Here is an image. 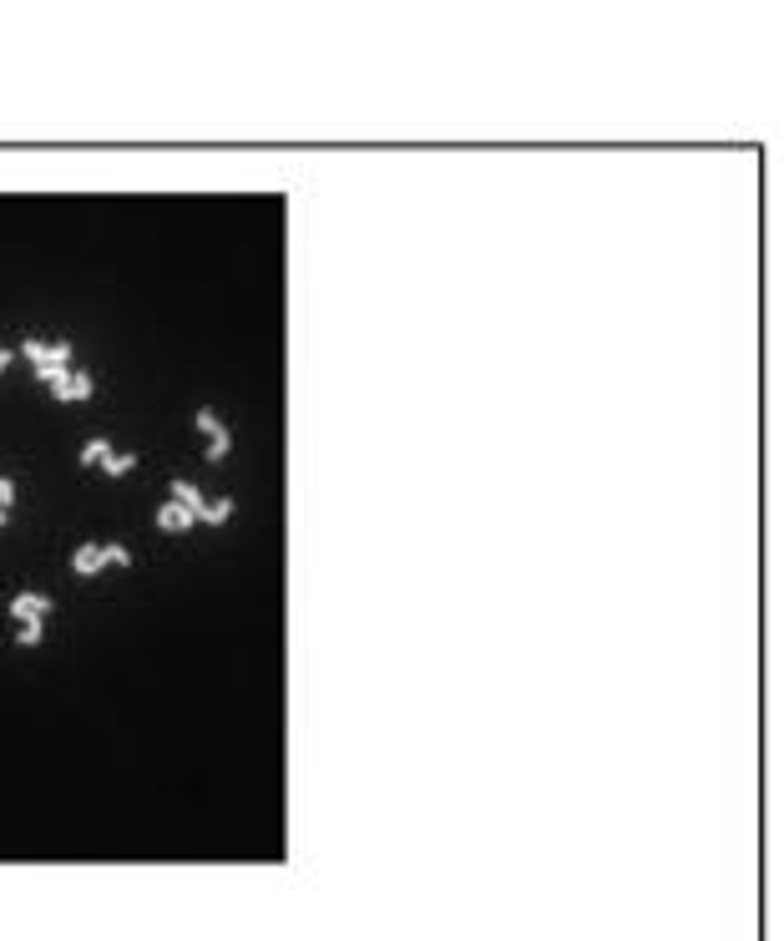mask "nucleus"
Segmentation results:
<instances>
[{
	"instance_id": "2",
	"label": "nucleus",
	"mask_w": 784,
	"mask_h": 941,
	"mask_svg": "<svg viewBox=\"0 0 784 941\" xmlns=\"http://www.w3.org/2000/svg\"><path fill=\"white\" fill-rule=\"evenodd\" d=\"M36 380L46 385L51 395H56L61 406H82V400H92V390H96V380L86 375V369H76V365L51 369V375H36Z\"/></svg>"
},
{
	"instance_id": "1",
	"label": "nucleus",
	"mask_w": 784,
	"mask_h": 941,
	"mask_svg": "<svg viewBox=\"0 0 784 941\" xmlns=\"http://www.w3.org/2000/svg\"><path fill=\"white\" fill-rule=\"evenodd\" d=\"M132 552L122 547V542H82V547L72 552V573L76 577H96L107 573V567H127Z\"/></svg>"
},
{
	"instance_id": "6",
	"label": "nucleus",
	"mask_w": 784,
	"mask_h": 941,
	"mask_svg": "<svg viewBox=\"0 0 784 941\" xmlns=\"http://www.w3.org/2000/svg\"><path fill=\"white\" fill-rule=\"evenodd\" d=\"M173 501H182V506H188L192 516H202V506H208V496H202V491L192 487V481H182V477L173 481Z\"/></svg>"
},
{
	"instance_id": "5",
	"label": "nucleus",
	"mask_w": 784,
	"mask_h": 941,
	"mask_svg": "<svg viewBox=\"0 0 784 941\" xmlns=\"http://www.w3.org/2000/svg\"><path fill=\"white\" fill-rule=\"evenodd\" d=\"M157 526H163V532H192V526H198V516H192L182 501L167 496L163 506H157Z\"/></svg>"
},
{
	"instance_id": "14",
	"label": "nucleus",
	"mask_w": 784,
	"mask_h": 941,
	"mask_svg": "<svg viewBox=\"0 0 784 941\" xmlns=\"http://www.w3.org/2000/svg\"><path fill=\"white\" fill-rule=\"evenodd\" d=\"M11 359H15V349H0V375L11 369Z\"/></svg>"
},
{
	"instance_id": "13",
	"label": "nucleus",
	"mask_w": 784,
	"mask_h": 941,
	"mask_svg": "<svg viewBox=\"0 0 784 941\" xmlns=\"http://www.w3.org/2000/svg\"><path fill=\"white\" fill-rule=\"evenodd\" d=\"M218 426H223V420H218V410H208V406H202V410H198V430H202V436H208V430H218Z\"/></svg>"
},
{
	"instance_id": "10",
	"label": "nucleus",
	"mask_w": 784,
	"mask_h": 941,
	"mask_svg": "<svg viewBox=\"0 0 784 941\" xmlns=\"http://www.w3.org/2000/svg\"><path fill=\"white\" fill-rule=\"evenodd\" d=\"M41 632H46V618H31V623H21V628H15V644H21V648H36V644H41Z\"/></svg>"
},
{
	"instance_id": "11",
	"label": "nucleus",
	"mask_w": 784,
	"mask_h": 941,
	"mask_svg": "<svg viewBox=\"0 0 784 941\" xmlns=\"http://www.w3.org/2000/svg\"><path fill=\"white\" fill-rule=\"evenodd\" d=\"M132 466H137V456H132V451H112L107 461H102V471H107V477H127Z\"/></svg>"
},
{
	"instance_id": "4",
	"label": "nucleus",
	"mask_w": 784,
	"mask_h": 941,
	"mask_svg": "<svg viewBox=\"0 0 784 941\" xmlns=\"http://www.w3.org/2000/svg\"><path fill=\"white\" fill-rule=\"evenodd\" d=\"M46 613H51V597L46 593H25V587H21V593H11V618L15 623L46 618Z\"/></svg>"
},
{
	"instance_id": "7",
	"label": "nucleus",
	"mask_w": 784,
	"mask_h": 941,
	"mask_svg": "<svg viewBox=\"0 0 784 941\" xmlns=\"http://www.w3.org/2000/svg\"><path fill=\"white\" fill-rule=\"evenodd\" d=\"M233 512H238V506H233V496H218V501H208V506H202V516H198V522H208V526H223Z\"/></svg>"
},
{
	"instance_id": "12",
	"label": "nucleus",
	"mask_w": 784,
	"mask_h": 941,
	"mask_svg": "<svg viewBox=\"0 0 784 941\" xmlns=\"http://www.w3.org/2000/svg\"><path fill=\"white\" fill-rule=\"evenodd\" d=\"M11 501H15V481L0 477V512H6V516H11Z\"/></svg>"
},
{
	"instance_id": "8",
	"label": "nucleus",
	"mask_w": 784,
	"mask_h": 941,
	"mask_svg": "<svg viewBox=\"0 0 784 941\" xmlns=\"http://www.w3.org/2000/svg\"><path fill=\"white\" fill-rule=\"evenodd\" d=\"M107 456H112V441H107V436H92V441L82 446V456H76V461H82V466H102Z\"/></svg>"
},
{
	"instance_id": "9",
	"label": "nucleus",
	"mask_w": 784,
	"mask_h": 941,
	"mask_svg": "<svg viewBox=\"0 0 784 941\" xmlns=\"http://www.w3.org/2000/svg\"><path fill=\"white\" fill-rule=\"evenodd\" d=\"M228 451H233V436H228V426L208 430V461H223Z\"/></svg>"
},
{
	"instance_id": "3",
	"label": "nucleus",
	"mask_w": 784,
	"mask_h": 941,
	"mask_svg": "<svg viewBox=\"0 0 784 941\" xmlns=\"http://www.w3.org/2000/svg\"><path fill=\"white\" fill-rule=\"evenodd\" d=\"M15 355L31 359V365H36V375H51V369L72 365V339H21V349H15Z\"/></svg>"
}]
</instances>
